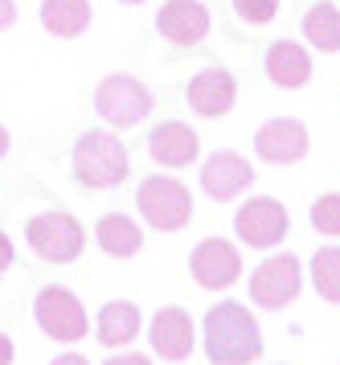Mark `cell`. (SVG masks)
<instances>
[{"label": "cell", "instance_id": "obj_1", "mask_svg": "<svg viewBox=\"0 0 340 365\" xmlns=\"http://www.w3.org/2000/svg\"><path fill=\"white\" fill-rule=\"evenodd\" d=\"M205 357L210 365H250L262 357V329L254 324L250 308L222 299L205 312Z\"/></svg>", "mask_w": 340, "mask_h": 365}, {"label": "cell", "instance_id": "obj_2", "mask_svg": "<svg viewBox=\"0 0 340 365\" xmlns=\"http://www.w3.org/2000/svg\"><path fill=\"white\" fill-rule=\"evenodd\" d=\"M70 165H74V181L82 189H115L131 173L128 144L111 132H98V128L78 135V144L70 152Z\"/></svg>", "mask_w": 340, "mask_h": 365}, {"label": "cell", "instance_id": "obj_3", "mask_svg": "<svg viewBox=\"0 0 340 365\" xmlns=\"http://www.w3.org/2000/svg\"><path fill=\"white\" fill-rule=\"evenodd\" d=\"M135 210L144 217L152 230H185L189 222H193V193L177 181V177H168V173H152L148 181H140L135 189Z\"/></svg>", "mask_w": 340, "mask_h": 365}, {"label": "cell", "instance_id": "obj_4", "mask_svg": "<svg viewBox=\"0 0 340 365\" xmlns=\"http://www.w3.org/2000/svg\"><path fill=\"white\" fill-rule=\"evenodd\" d=\"M25 242L41 263H74L86 250V230L74 214L66 210H46L25 222Z\"/></svg>", "mask_w": 340, "mask_h": 365}, {"label": "cell", "instance_id": "obj_5", "mask_svg": "<svg viewBox=\"0 0 340 365\" xmlns=\"http://www.w3.org/2000/svg\"><path fill=\"white\" fill-rule=\"evenodd\" d=\"M33 320H37V329L46 332V336L66 341V345H74V341H82L91 332V316L82 308V299L70 287H58V283H49V287L37 292V299H33Z\"/></svg>", "mask_w": 340, "mask_h": 365}, {"label": "cell", "instance_id": "obj_6", "mask_svg": "<svg viewBox=\"0 0 340 365\" xmlns=\"http://www.w3.org/2000/svg\"><path fill=\"white\" fill-rule=\"evenodd\" d=\"M95 111L111 128H131L152 111V91L135 74H107L95 86Z\"/></svg>", "mask_w": 340, "mask_h": 365}, {"label": "cell", "instance_id": "obj_7", "mask_svg": "<svg viewBox=\"0 0 340 365\" xmlns=\"http://www.w3.org/2000/svg\"><path fill=\"white\" fill-rule=\"evenodd\" d=\"M287 230H292V217H287V205L275 197H250L234 214V234L242 238L246 247H275V242H283L287 238Z\"/></svg>", "mask_w": 340, "mask_h": 365}, {"label": "cell", "instance_id": "obj_8", "mask_svg": "<svg viewBox=\"0 0 340 365\" xmlns=\"http://www.w3.org/2000/svg\"><path fill=\"white\" fill-rule=\"evenodd\" d=\"M189 271H193L197 287H205V292H226L238 283L242 275V255L234 242L226 238H205V242H197L193 255H189Z\"/></svg>", "mask_w": 340, "mask_h": 365}, {"label": "cell", "instance_id": "obj_9", "mask_svg": "<svg viewBox=\"0 0 340 365\" xmlns=\"http://www.w3.org/2000/svg\"><path fill=\"white\" fill-rule=\"evenodd\" d=\"M299 259L295 255H271L267 263L254 271V279H250V299L267 308V312H279V308H287L295 296H299Z\"/></svg>", "mask_w": 340, "mask_h": 365}, {"label": "cell", "instance_id": "obj_10", "mask_svg": "<svg viewBox=\"0 0 340 365\" xmlns=\"http://www.w3.org/2000/svg\"><path fill=\"white\" fill-rule=\"evenodd\" d=\"M193 332H197L193 316L185 312V308H177V304H168V308H156V316H152V324H148V345H152V353L164 357V361H185L197 345Z\"/></svg>", "mask_w": 340, "mask_h": 365}, {"label": "cell", "instance_id": "obj_11", "mask_svg": "<svg viewBox=\"0 0 340 365\" xmlns=\"http://www.w3.org/2000/svg\"><path fill=\"white\" fill-rule=\"evenodd\" d=\"M308 128L299 123V119H267L259 132H254V152H259V160L267 165H295V160H304L308 156Z\"/></svg>", "mask_w": 340, "mask_h": 365}, {"label": "cell", "instance_id": "obj_12", "mask_svg": "<svg viewBox=\"0 0 340 365\" xmlns=\"http://www.w3.org/2000/svg\"><path fill=\"white\" fill-rule=\"evenodd\" d=\"M254 181V165L246 160L242 152H213L210 160L201 165V189L213 201H234L242 197Z\"/></svg>", "mask_w": 340, "mask_h": 365}, {"label": "cell", "instance_id": "obj_13", "mask_svg": "<svg viewBox=\"0 0 340 365\" xmlns=\"http://www.w3.org/2000/svg\"><path fill=\"white\" fill-rule=\"evenodd\" d=\"M148 156L164 168H185L201 156V135L180 119H164L148 132Z\"/></svg>", "mask_w": 340, "mask_h": 365}, {"label": "cell", "instance_id": "obj_14", "mask_svg": "<svg viewBox=\"0 0 340 365\" xmlns=\"http://www.w3.org/2000/svg\"><path fill=\"white\" fill-rule=\"evenodd\" d=\"M185 99H189V107H193L197 115L205 119H222L234 107V99H238V83H234V74L230 70H197L193 78H189V86H185Z\"/></svg>", "mask_w": 340, "mask_h": 365}, {"label": "cell", "instance_id": "obj_15", "mask_svg": "<svg viewBox=\"0 0 340 365\" xmlns=\"http://www.w3.org/2000/svg\"><path fill=\"white\" fill-rule=\"evenodd\" d=\"M156 29L172 46H201L210 34V9L201 0H168L156 13Z\"/></svg>", "mask_w": 340, "mask_h": 365}, {"label": "cell", "instance_id": "obj_16", "mask_svg": "<svg viewBox=\"0 0 340 365\" xmlns=\"http://www.w3.org/2000/svg\"><path fill=\"white\" fill-rule=\"evenodd\" d=\"M267 78L283 91H299L311 83V53L299 41H275L267 50Z\"/></svg>", "mask_w": 340, "mask_h": 365}, {"label": "cell", "instance_id": "obj_17", "mask_svg": "<svg viewBox=\"0 0 340 365\" xmlns=\"http://www.w3.org/2000/svg\"><path fill=\"white\" fill-rule=\"evenodd\" d=\"M95 21L91 0H41V29L49 37H82Z\"/></svg>", "mask_w": 340, "mask_h": 365}, {"label": "cell", "instance_id": "obj_18", "mask_svg": "<svg viewBox=\"0 0 340 365\" xmlns=\"http://www.w3.org/2000/svg\"><path fill=\"white\" fill-rule=\"evenodd\" d=\"M95 242L111 259H135L144 250V230L128 214H103L95 222Z\"/></svg>", "mask_w": 340, "mask_h": 365}, {"label": "cell", "instance_id": "obj_19", "mask_svg": "<svg viewBox=\"0 0 340 365\" xmlns=\"http://www.w3.org/2000/svg\"><path fill=\"white\" fill-rule=\"evenodd\" d=\"M95 336L103 349H119L140 336V308L131 299H111L98 308V320H95Z\"/></svg>", "mask_w": 340, "mask_h": 365}, {"label": "cell", "instance_id": "obj_20", "mask_svg": "<svg viewBox=\"0 0 340 365\" xmlns=\"http://www.w3.org/2000/svg\"><path fill=\"white\" fill-rule=\"evenodd\" d=\"M304 37L320 53H336L340 50V9L336 4H311L304 13Z\"/></svg>", "mask_w": 340, "mask_h": 365}, {"label": "cell", "instance_id": "obj_21", "mask_svg": "<svg viewBox=\"0 0 340 365\" xmlns=\"http://www.w3.org/2000/svg\"><path fill=\"white\" fill-rule=\"evenodd\" d=\"M311 283L320 299L340 304V247H320L311 255Z\"/></svg>", "mask_w": 340, "mask_h": 365}, {"label": "cell", "instance_id": "obj_22", "mask_svg": "<svg viewBox=\"0 0 340 365\" xmlns=\"http://www.w3.org/2000/svg\"><path fill=\"white\" fill-rule=\"evenodd\" d=\"M311 226L328 238H340V193H324L311 201Z\"/></svg>", "mask_w": 340, "mask_h": 365}, {"label": "cell", "instance_id": "obj_23", "mask_svg": "<svg viewBox=\"0 0 340 365\" xmlns=\"http://www.w3.org/2000/svg\"><path fill=\"white\" fill-rule=\"evenodd\" d=\"M234 13H238L246 25H267V21H275L279 0H234Z\"/></svg>", "mask_w": 340, "mask_h": 365}, {"label": "cell", "instance_id": "obj_24", "mask_svg": "<svg viewBox=\"0 0 340 365\" xmlns=\"http://www.w3.org/2000/svg\"><path fill=\"white\" fill-rule=\"evenodd\" d=\"M13 259H16V247H13V238H9V234L0 230V275H4L9 267H13Z\"/></svg>", "mask_w": 340, "mask_h": 365}, {"label": "cell", "instance_id": "obj_25", "mask_svg": "<svg viewBox=\"0 0 340 365\" xmlns=\"http://www.w3.org/2000/svg\"><path fill=\"white\" fill-rule=\"evenodd\" d=\"M16 25V0H0V34Z\"/></svg>", "mask_w": 340, "mask_h": 365}, {"label": "cell", "instance_id": "obj_26", "mask_svg": "<svg viewBox=\"0 0 340 365\" xmlns=\"http://www.w3.org/2000/svg\"><path fill=\"white\" fill-rule=\"evenodd\" d=\"M13 357H16L13 336H9V332H0V365H13Z\"/></svg>", "mask_w": 340, "mask_h": 365}, {"label": "cell", "instance_id": "obj_27", "mask_svg": "<svg viewBox=\"0 0 340 365\" xmlns=\"http://www.w3.org/2000/svg\"><path fill=\"white\" fill-rule=\"evenodd\" d=\"M103 365H152L144 357V353H123V357H111V361H103Z\"/></svg>", "mask_w": 340, "mask_h": 365}, {"label": "cell", "instance_id": "obj_28", "mask_svg": "<svg viewBox=\"0 0 340 365\" xmlns=\"http://www.w3.org/2000/svg\"><path fill=\"white\" fill-rule=\"evenodd\" d=\"M49 365H91L86 357H78V353H62V357H53Z\"/></svg>", "mask_w": 340, "mask_h": 365}, {"label": "cell", "instance_id": "obj_29", "mask_svg": "<svg viewBox=\"0 0 340 365\" xmlns=\"http://www.w3.org/2000/svg\"><path fill=\"white\" fill-rule=\"evenodd\" d=\"M9 148H13V135H9V128H4V123H0V160L9 156Z\"/></svg>", "mask_w": 340, "mask_h": 365}, {"label": "cell", "instance_id": "obj_30", "mask_svg": "<svg viewBox=\"0 0 340 365\" xmlns=\"http://www.w3.org/2000/svg\"><path fill=\"white\" fill-rule=\"evenodd\" d=\"M119 4H144V0H119Z\"/></svg>", "mask_w": 340, "mask_h": 365}]
</instances>
